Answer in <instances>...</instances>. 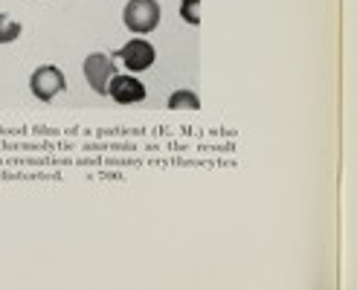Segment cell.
Segmentation results:
<instances>
[{"label": "cell", "instance_id": "obj_2", "mask_svg": "<svg viewBox=\"0 0 357 290\" xmlns=\"http://www.w3.org/2000/svg\"><path fill=\"white\" fill-rule=\"evenodd\" d=\"M29 90H32V96L38 99V102H52L59 93H64V90H67V76H64L59 67L44 64L38 70H32Z\"/></svg>", "mask_w": 357, "mask_h": 290}, {"label": "cell", "instance_id": "obj_6", "mask_svg": "<svg viewBox=\"0 0 357 290\" xmlns=\"http://www.w3.org/2000/svg\"><path fill=\"white\" fill-rule=\"evenodd\" d=\"M169 111H201V96L195 90H174L169 96Z\"/></svg>", "mask_w": 357, "mask_h": 290}, {"label": "cell", "instance_id": "obj_8", "mask_svg": "<svg viewBox=\"0 0 357 290\" xmlns=\"http://www.w3.org/2000/svg\"><path fill=\"white\" fill-rule=\"evenodd\" d=\"M181 17L189 26L201 24V0H181Z\"/></svg>", "mask_w": 357, "mask_h": 290}, {"label": "cell", "instance_id": "obj_4", "mask_svg": "<svg viewBox=\"0 0 357 290\" xmlns=\"http://www.w3.org/2000/svg\"><path fill=\"white\" fill-rule=\"evenodd\" d=\"M116 59H122L125 67H128L131 72H142V70H149L154 64L157 52H154V47L146 38H131L128 44L116 52Z\"/></svg>", "mask_w": 357, "mask_h": 290}, {"label": "cell", "instance_id": "obj_7", "mask_svg": "<svg viewBox=\"0 0 357 290\" xmlns=\"http://www.w3.org/2000/svg\"><path fill=\"white\" fill-rule=\"evenodd\" d=\"M17 38H21V24L12 21L9 15L0 12V44H12Z\"/></svg>", "mask_w": 357, "mask_h": 290}, {"label": "cell", "instance_id": "obj_1", "mask_svg": "<svg viewBox=\"0 0 357 290\" xmlns=\"http://www.w3.org/2000/svg\"><path fill=\"white\" fill-rule=\"evenodd\" d=\"M122 24L134 35H149L160 24V3L157 0H128L122 9Z\"/></svg>", "mask_w": 357, "mask_h": 290}, {"label": "cell", "instance_id": "obj_3", "mask_svg": "<svg viewBox=\"0 0 357 290\" xmlns=\"http://www.w3.org/2000/svg\"><path fill=\"white\" fill-rule=\"evenodd\" d=\"M82 72H84V79H87V84H91L93 93L108 96V84L116 76L114 59L108 56V52H91V56L84 59V64H82Z\"/></svg>", "mask_w": 357, "mask_h": 290}, {"label": "cell", "instance_id": "obj_5", "mask_svg": "<svg viewBox=\"0 0 357 290\" xmlns=\"http://www.w3.org/2000/svg\"><path fill=\"white\" fill-rule=\"evenodd\" d=\"M108 96L116 105H137L146 99V84L134 76H114L108 84Z\"/></svg>", "mask_w": 357, "mask_h": 290}]
</instances>
